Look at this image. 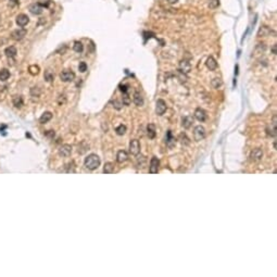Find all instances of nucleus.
<instances>
[{
    "label": "nucleus",
    "mask_w": 277,
    "mask_h": 277,
    "mask_svg": "<svg viewBox=\"0 0 277 277\" xmlns=\"http://www.w3.org/2000/svg\"><path fill=\"white\" fill-rule=\"evenodd\" d=\"M19 4V0H9V6L10 7H15V6H18Z\"/></svg>",
    "instance_id": "35"
},
{
    "label": "nucleus",
    "mask_w": 277,
    "mask_h": 277,
    "mask_svg": "<svg viewBox=\"0 0 277 277\" xmlns=\"http://www.w3.org/2000/svg\"><path fill=\"white\" fill-rule=\"evenodd\" d=\"M179 138H181V143H184V145H189V139L187 138L186 134H181L179 135Z\"/></svg>",
    "instance_id": "33"
},
{
    "label": "nucleus",
    "mask_w": 277,
    "mask_h": 277,
    "mask_svg": "<svg viewBox=\"0 0 277 277\" xmlns=\"http://www.w3.org/2000/svg\"><path fill=\"white\" fill-rule=\"evenodd\" d=\"M129 152L133 155H137L140 152V143L137 139H133L129 143Z\"/></svg>",
    "instance_id": "5"
},
{
    "label": "nucleus",
    "mask_w": 277,
    "mask_h": 277,
    "mask_svg": "<svg viewBox=\"0 0 277 277\" xmlns=\"http://www.w3.org/2000/svg\"><path fill=\"white\" fill-rule=\"evenodd\" d=\"M127 159H128V155H127V152L126 151H124V150H120V151L117 152L116 161L119 162V163H123V162H125V161H127Z\"/></svg>",
    "instance_id": "14"
},
{
    "label": "nucleus",
    "mask_w": 277,
    "mask_h": 277,
    "mask_svg": "<svg viewBox=\"0 0 277 277\" xmlns=\"http://www.w3.org/2000/svg\"><path fill=\"white\" fill-rule=\"evenodd\" d=\"M159 166H160V161L157 157H152L150 161V166H149V172L151 174H157L159 172Z\"/></svg>",
    "instance_id": "4"
},
{
    "label": "nucleus",
    "mask_w": 277,
    "mask_h": 277,
    "mask_svg": "<svg viewBox=\"0 0 277 277\" xmlns=\"http://www.w3.org/2000/svg\"><path fill=\"white\" fill-rule=\"evenodd\" d=\"M165 143H166V145L169 147V148H172L174 145H175V138L173 137L172 136V131H167V134H166V140H165Z\"/></svg>",
    "instance_id": "18"
},
{
    "label": "nucleus",
    "mask_w": 277,
    "mask_h": 277,
    "mask_svg": "<svg viewBox=\"0 0 277 277\" xmlns=\"http://www.w3.org/2000/svg\"><path fill=\"white\" fill-rule=\"evenodd\" d=\"M127 87H128L127 85H120V89H121V91H122V93H124V95H125V93H127V91H128V88H127Z\"/></svg>",
    "instance_id": "34"
},
{
    "label": "nucleus",
    "mask_w": 277,
    "mask_h": 277,
    "mask_svg": "<svg viewBox=\"0 0 277 277\" xmlns=\"http://www.w3.org/2000/svg\"><path fill=\"white\" fill-rule=\"evenodd\" d=\"M29 22V19L28 16H27L26 14H19L18 16H16V24H18L19 26L23 27L25 26V25H27V23Z\"/></svg>",
    "instance_id": "11"
},
{
    "label": "nucleus",
    "mask_w": 277,
    "mask_h": 277,
    "mask_svg": "<svg viewBox=\"0 0 277 277\" xmlns=\"http://www.w3.org/2000/svg\"><path fill=\"white\" fill-rule=\"evenodd\" d=\"M114 171V164L111 163V162H108L105 163V166H103V173L105 174H112Z\"/></svg>",
    "instance_id": "21"
},
{
    "label": "nucleus",
    "mask_w": 277,
    "mask_h": 277,
    "mask_svg": "<svg viewBox=\"0 0 277 277\" xmlns=\"http://www.w3.org/2000/svg\"><path fill=\"white\" fill-rule=\"evenodd\" d=\"M78 70H79V72H82V73L86 72V71H87V64H86L85 62H79Z\"/></svg>",
    "instance_id": "32"
},
{
    "label": "nucleus",
    "mask_w": 277,
    "mask_h": 277,
    "mask_svg": "<svg viewBox=\"0 0 277 277\" xmlns=\"http://www.w3.org/2000/svg\"><path fill=\"white\" fill-rule=\"evenodd\" d=\"M51 119H52V113L49 112V111H46V112H44V113L41 114L40 119H39V123L45 124V123L49 122Z\"/></svg>",
    "instance_id": "16"
},
{
    "label": "nucleus",
    "mask_w": 277,
    "mask_h": 277,
    "mask_svg": "<svg viewBox=\"0 0 277 277\" xmlns=\"http://www.w3.org/2000/svg\"><path fill=\"white\" fill-rule=\"evenodd\" d=\"M12 102H13L14 107H16V108H21V107L23 105V98H22L21 96H15V97H13Z\"/></svg>",
    "instance_id": "24"
},
{
    "label": "nucleus",
    "mask_w": 277,
    "mask_h": 277,
    "mask_svg": "<svg viewBox=\"0 0 277 277\" xmlns=\"http://www.w3.org/2000/svg\"><path fill=\"white\" fill-rule=\"evenodd\" d=\"M205 64H207L208 69H210V71H214L217 69V62H216V60L213 57H209L208 58Z\"/></svg>",
    "instance_id": "13"
},
{
    "label": "nucleus",
    "mask_w": 277,
    "mask_h": 277,
    "mask_svg": "<svg viewBox=\"0 0 277 277\" xmlns=\"http://www.w3.org/2000/svg\"><path fill=\"white\" fill-rule=\"evenodd\" d=\"M190 70H191V65H190V63L187 60H181L179 62V71H181V73L188 74L190 72Z\"/></svg>",
    "instance_id": "8"
},
{
    "label": "nucleus",
    "mask_w": 277,
    "mask_h": 277,
    "mask_svg": "<svg viewBox=\"0 0 277 277\" xmlns=\"http://www.w3.org/2000/svg\"><path fill=\"white\" fill-rule=\"evenodd\" d=\"M26 34H27V31L25 28H18L12 32L11 37H12V39L19 41V40H22V39L26 36Z\"/></svg>",
    "instance_id": "3"
},
{
    "label": "nucleus",
    "mask_w": 277,
    "mask_h": 277,
    "mask_svg": "<svg viewBox=\"0 0 277 277\" xmlns=\"http://www.w3.org/2000/svg\"><path fill=\"white\" fill-rule=\"evenodd\" d=\"M209 8L211 9H216L220 6V0H209Z\"/></svg>",
    "instance_id": "29"
},
{
    "label": "nucleus",
    "mask_w": 277,
    "mask_h": 277,
    "mask_svg": "<svg viewBox=\"0 0 277 277\" xmlns=\"http://www.w3.org/2000/svg\"><path fill=\"white\" fill-rule=\"evenodd\" d=\"M45 79H46L47 82H52L53 79H55V75H53V73L51 71L48 70L45 72Z\"/></svg>",
    "instance_id": "26"
},
{
    "label": "nucleus",
    "mask_w": 277,
    "mask_h": 277,
    "mask_svg": "<svg viewBox=\"0 0 277 277\" xmlns=\"http://www.w3.org/2000/svg\"><path fill=\"white\" fill-rule=\"evenodd\" d=\"M177 1L178 0H167V2H169V3H176Z\"/></svg>",
    "instance_id": "38"
},
{
    "label": "nucleus",
    "mask_w": 277,
    "mask_h": 277,
    "mask_svg": "<svg viewBox=\"0 0 277 277\" xmlns=\"http://www.w3.org/2000/svg\"><path fill=\"white\" fill-rule=\"evenodd\" d=\"M263 157V152L261 149H254L253 151L251 152V159L253 161H260L261 159H262Z\"/></svg>",
    "instance_id": "15"
},
{
    "label": "nucleus",
    "mask_w": 277,
    "mask_h": 277,
    "mask_svg": "<svg viewBox=\"0 0 277 277\" xmlns=\"http://www.w3.org/2000/svg\"><path fill=\"white\" fill-rule=\"evenodd\" d=\"M166 111V103L164 100L159 99L157 101V107H155V112L158 115H163Z\"/></svg>",
    "instance_id": "7"
},
{
    "label": "nucleus",
    "mask_w": 277,
    "mask_h": 277,
    "mask_svg": "<svg viewBox=\"0 0 277 277\" xmlns=\"http://www.w3.org/2000/svg\"><path fill=\"white\" fill-rule=\"evenodd\" d=\"M73 49L76 52H82L83 50H84V46H83V44L81 41H75L73 45Z\"/></svg>",
    "instance_id": "25"
},
{
    "label": "nucleus",
    "mask_w": 277,
    "mask_h": 277,
    "mask_svg": "<svg viewBox=\"0 0 277 277\" xmlns=\"http://www.w3.org/2000/svg\"><path fill=\"white\" fill-rule=\"evenodd\" d=\"M193 116H189V115L184 116L181 119V124H183V126H184L185 128H189L190 126H191V124H193Z\"/></svg>",
    "instance_id": "19"
},
{
    "label": "nucleus",
    "mask_w": 277,
    "mask_h": 277,
    "mask_svg": "<svg viewBox=\"0 0 277 277\" xmlns=\"http://www.w3.org/2000/svg\"><path fill=\"white\" fill-rule=\"evenodd\" d=\"M147 131H148L149 138L153 139L155 137V126L153 124H149L148 127H147Z\"/></svg>",
    "instance_id": "22"
},
{
    "label": "nucleus",
    "mask_w": 277,
    "mask_h": 277,
    "mask_svg": "<svg viewBox=\"0 0 277 277\" xmlns=\"http://www.w3.org/2000/svg\"><path fill=\"white\" fill-rule=\"evenodd\" d=\"M115 131H116V134L119 135V136H123V135L126 133V126L122 124V125H120L116 129H115Z\"/></svg>",
    "instance_id": "27"
},
{
    "label": "nucleus",
    "mask_w": 277,
    "mask_h": 277,
    "mask_svg": "<svg viewBox=\"0 0 277 277\" xmlns=\"http://www.w3.org/2000/svg\"><path fill=\"white\" fill-rule=\"evenodd\" d=\"M28 70H29V73L32 74V75H36V74H38V72H39V67H38L37 65H31Z\"/></svg>",
    "instance_id": "31"
},
{
    "label": "nucleus",
    "mask_w": 277,
    "mask_h": 277,
    "mask_svg": "<svg viewBox=\"0 0 277 277\" xmlns=\"http://www.w3.org/2000/svg\"><path fill=\"white\" fill-rule=\"evenodd\" d=\"M84 164L88 169H91V171L96 169L100 165V158L97 155H95V153H91V155H87V157L85 158Z\"/></svg>",
    "instance_id": "1"
},
{
    "label": "nucleus",
    "mask_w": 277,
    "mask_h": 277,
    "mask_svg": "<svg viewBox=\"0 0 277 277\" xmlns=\"http://www.w3.org/2000/svg\"><path fill=\"white\" fill-rule=\"evenodd\" d=\"M204 137H205V129H204L203 126H196L195 129H193V138H195L196 141H200Z\"/></svg>",
    "instance_id": "2"
},
{
    "label": "nucleus",
    "mask_w": 277,
    "mask_h": 277,
    "mask_svg": "<svg viewBox=\"0 0 277 277\" xmlns=\"http://www.w3.org/2000/svg\"><path fill=\"white\" fill-rule=\"evenodd\" d=\"M43 7L39 4V3H33V4H31L29 6V12L32 13V14L34 15H39L43 13Z\"/></svg>",
    "instance_id": "9"
},
{
    "label": "nucleus",
    "mask_w": 277,
    "mask_h": 277,
    "mask_svg": "<svg viewBox=\"0 0 277 277\" xmlns=\"http://www.w3.org/2000/svg\"><path fill=\"white\" fill-rule=\"evenodd\" d=\"M113 105H114V107H115V108H116L117 110H120V109H121V107H120V103H119V102H117V101L113 102Z\"/></svg>",
    "instance_id": "37"
},
{
    "label": "nucleus",
    "mask_w": 277,
    "mask_h": 277,
    "mask_svg": "<svg viewBox=\"0 0 277 277\" xmlns=\"http://www.w3.org/2000/svg\"><path fill=\"white\" fill-rule=\"evenodd\" d=\"M268 33H271V29L270 28H267L266 26H262L261 28H260V31H259V36H265V35H267Z\"/></svg>",
    "instance_id": "30"
},
{
    "label": "nucleus",
    "mask_w": 277,
    "mask_h": 277,
    "mask_svg": "<svg viewBox=\"0 0 277 277\" xmlns=\"http://www.w3.org/2000/svg\"><path fill=\"white\" fill-rule=\"evenodd\" d=\"M272 52H273V55H276L277 53V45H274V46L272 47Z\"/></svg>",
    "instance_id": "36"
},
{
    "label": "nucleus",
    "mask_w": 277,
    "mask_h": 277,
    "mask_svg": "<svg viewBox=\"0 0 277 277\" xmlns=\"http://www.w3.org/2000/svg\"><path fill=\"white\" fill-rule=\"evenodd\" d=\"M9 77H10V72L7 70V69H2V70H0V81L6 82Z\"/></svg>",
    "instance_id": "23"
},
{
    "label": "nucleus",
    "mask_w": 277,
    "mask_h": 277,
    "mask_svg": "<svg viewBox=\"0 0 277 277\" xmlns=\"http://www.w3.org/2000/svg\"><path fill=\"white\" fill-rule=\"evenodd\" d=\"M211 84H212V86H213V88H219V87H221L222 86V79L221 78H214V79H212V82H211Z\"/></svg>",
    "instance_id": "28"
},
{
    "label": "nucleus",
    "mask_w": 277,
    "mask_h": 277,
    "mask_svg": "<svg viewBox=\"0 0 277 277\" xmlns=\"http://www.w3.org/2000/svg\"><path fill=\"white\" fill-rule=\"evenodd\" d=\"M59 153L62 157H69L72 153V146H70V145H63V146H61V148L59 149Z\"/></svg>",
    "instance_id": "12"
},
{
    "label": "nucleus",
    "mask_w": 277,
    "mask_h": 277,
    "mask_svg": "<svg viewBox=\"0 0 277 277\" xmlns=\"http://www.w3.org/2000/svg\"><path fill=\"white\" fill-rule=\"evenodd\" d=\"M60 78L63 81V82H72L74 78H75V74L70 70H64L60 74Z\"/></svg>",
    "instance_id": "6"
},
{
    "label": "nucleus",
    "mask_w": 277,
    "mask_h": 277,
    "mask_svg": "<svg viewBox=\"0 0 277 277\" xmlns=\"http://www.w3.org/2000/svg\"><path fill=\"white\" fill-rule=\"evenodd\" d=\"M195 117L199 122H204V121L207 120V113H205V111L203 109L198 108L195 111Z\"/></svg>",
    "instance_id": "10"
},
{
    "label": "nucleus",
    "mask_w": 277,
    "mask_h": 277,
    "mask_svg": "<svg viewBox=\"0 0 277 277\" xmlns=\"http://www.w3.org/2000/svg\"><path fill=\"white\" fill-rule=\"evenodd\" d=\"M133 100H134L135 105H138V107H141V105H143V96L138 93V91H136V93H134V98H133Z\"/></svg>",
    "instance_id": "20"
},
{
    "label": "nucleus",
    "mask_w": 277,
    "mask_h": 277,
    "mask_svg": "<svg viewBox=\"0 0 277 277\" xmlns=\"http://www.w3.org/2000/svg\"><path fill=\"white\" fill-rule=\"evenodd\" d=\"M4 53H6V55L8 58H14L15 55H16V53H18V51H16V48L14 46H10L8 48H6Z\"/></svg>",
    "instance_id": "17"
}]
</instances>
